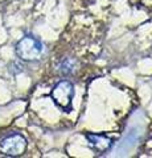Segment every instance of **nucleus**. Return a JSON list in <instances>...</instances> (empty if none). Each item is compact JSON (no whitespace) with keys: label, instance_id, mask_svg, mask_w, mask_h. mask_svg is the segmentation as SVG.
Returning a JSON list of instances; mask_svg holds the SVG:
<instances>
[{"label":"nucleus","instance_id":"f03ea898","mask_svg":"<svg viewBox=\"0 0 152 158\" xmlns=\"http://www.w3.org/2000/svg\"><path fill=\"white\" fill-rule=\"evenodd\" d=\"M52 99L56 104L62 108L65 112H69L72 110V100L74 96V87L73 83L69 81H61L53 87L52 90Z\"/></svg>","mask_w":152,"mask_h":158},{"label":"nucleus","instance_id":"f257e3e1","mask_svg":"<svg viewBox=\"0 0 152 158\" xmlns=\"http://www.w3.org/2000/svg\"><path fill=\"white\" fill-rule=\"evenodd\" d=\"M44 52L42 44L37 38L32 36H27L21 38L16 45V53L24 61H36L41 57Z\"/></svg>","mask_w":152,"mask_h":158},{"label":"nucleus","instance_id":"20e7f679","mask_svg":"<svg viewBox=\"0 0 152 158\" xmlns=\"http://www.w3.org/2000/svg\"><path fill=\"white\" fill-rule=\"evenodd\" d=\"M87 140L90 142V146L95 152H105L110 148L111 140L102 135H87Z\"/></svg>","mask_w":152,"mask_h":158},{"label":"nucleus","instance_id":"7ed1b4c3","mask_svg":"<svg viewBox=\"0 0 152 158\" xmlns=\"http://www.w3.org/2000/svg\"><path fill=\"white\" fill-rule=\"evenodd\" d=\"M27 149V140L20 133H13L0 142V152L8 157H17L21 156Z\"/></svg>","mask_w":152,"mask_h":158}]
</instances>
